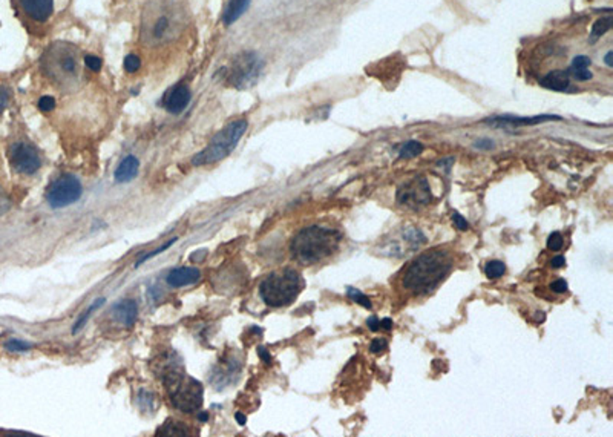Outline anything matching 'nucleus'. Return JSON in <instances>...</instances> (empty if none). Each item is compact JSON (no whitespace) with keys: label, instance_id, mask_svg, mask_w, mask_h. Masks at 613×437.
<instances>
[{"label":"nucleus","instance_id":"f257e3e1","mask_svg":"<svg viewBox=\"0 0 613 437\" xmlns=\"http://www.w3.org/2000/svg\"><path fill=\"white\" fill-rule=\"evenodd\" d=\"M188 25V13L179 0H151L141 16V42L158 48L175 42Z\"/></svg>","mask_w":613,"mask_h":437},{"label":"nucleus","instance_id":"f03ea898","mask_svg":"<svg viewBox=\"0 0 613 437\" xmlns=\"http://www.w3.org/2000/svg\"><path fill=\"white\" fill-rule=\"evenodd\" d=\"M452 266L454 260L451 253L442 248H432L418 255L402 276L403 289L413 295H428L446 280Z\"/></svg>","mask_w":613,"mask_h":437},{"label":"nucleus","instance_id":"7ed1b4c3","mask_svg":"<svg viewBox=\"0 0 613 437\" xmlns=\"http://www.w3.org/2000/svg\"><path fill=\"white\" fill-rule=\"evenodd\" d=\"M342 233L324 225H309L299 230L290 243V253L297 264L313 266L330 258L339 248Z\"/></svg>","mask_w":613,"mask_h":437},{"label":"nucleus","instance_id":"20e7f679","mask_svg":"<svg viewBox=\"0 0 613 437\" xmlns=\"http://www.w3.org/2000/svg\"><path fill=\"white\" fill-rule=\"evenodd\" d=\"M42 71L57 86H76L81 75L79 49L66 42L52 43L42 57Z\"/></svg>","mask_w":613,"mask_h":437},{"label":"nucleus","instance_id":"39448f33","mask_svg":"<svg viewBox=\"0 0 613 437\" xmlns=\"http://www.w3.org/2000/svg\"><path fill=\"white\" fill-rule=\"evenodd\" d=\"M304 289V280L295 269H281L272 272L259 285V295L265 305L279 308L290 305Z\"/></svg>","mask_w":613,"mask_h":437},{"label":"nucleus","instance_id":"423d86ee","mask_svg":"<svg viewBox=\"0 0 613 437\" xmlns=\"http://www.w3.org/2000/svg\"><path fill=\"white\" fill-rule=\"evenodd\" d=\"M247 120L238 118L230 122L226 127L215 135V137L209 143L207 148H204L201 152H198L192 158L193 166H206L212 163H218L224 158L229 157L234 149L238 146L239 140L243 138V135L247 131Z\"/></svg>","mask_w":613,"mask_h":437},{"label":"nucleus","instance_id":"0eeeda50","mask_svg":"<svg viewBox=\"0 0 613 437\" xmlns=\"http://www.w3.org/2000/svg\"><path fill=\"white\" fill-rule=\"evenodd\" d=\"M166 387L170 391V401L183 413H193L201 408L204 401L203 386L181 372H170L166 376Z\"/></svg>","mask_w":613,"mask_h":437},{"label":"nucleus","instance_id":"6e6552de","mask_svg":"<svg viewBox=\"0 0 613 437\" xmlns=\"http://www.w3.org/2000/svg\"><path fill=\"white\" fill-rule=\"evenodd\" d=\"M264 62L256 52H241L234 60H231L230 66L227 67L226 79L230 86H235L238 89L250 88L258 81L261 72H263Z\"/></svg>","mask_w":613,"mask_h":437},{"label":"nucleus","instance_id":"1a4fd4ad","mask_svg":"<svg viewBox=\"0 0 613 437\" xmlns=\"http://www.w3.org/2000/svg\"><path fill=\"white\" fill-rule=\"evenodd\" d=\"M83 193L80 180L71 173H63L54 180L47 191V201L52 209H63L77 202Z\"/></svg>","mask_w":613,"mask_h":437},{"label":"nucleus","instance_id":"9d476101","mask_svg":"<svg viewBox=\"0 0 613 437\" xmlns=\"http://www.w3.org/2000/svg\"><path fill=\"white\" fill-rule=\"evenodd\" d=\"M10 161L13 169L24 175H33L42 166L37 149L26 141H17L10 148Z\"/></svg>","mask_w":613,"mask_h":437},{"label":"nucleus","instance_id":"9b49d317","mask_svg":"<svg viewBox=\"0 0 613 437\" xmlns=\"http://www.w3.org/2000/svg\"><path fill=\"white\" fill-rule=\"evenodd\" d=\"M431 200H432V193L430 189V184L422 177L414 178L413 182L409 183H403L398 191V201L400 205L413 209L418 206H426Z\"/></svg>","mask_w":613,"mask_h":437},{"label":"nucleus","instance_id":"f8f14e48","mask_svg":"<svg viewBox=\"0 0 613 437\" xmlns=\"http://www.w3.org/2000/svg\"><path fill=\"white\" fill-rule=\"evenodd\" d=\"M25 16L35 24H47L54 13V0H16Z\"/></svg>","mask_w":613,"mask_h":437},{"label":"nucleus","instance_id":"ddd939ff","mask_svg":"<svg viewBox=\"0 0 613 437\" xmlns=\"http://www.w3.org/2000/svg\"><path fill=\"white\" fill-rule=\"evenodd\" d=\"M192 100V91L188 85H175L174 88H170L169 91L164 95V109H166L169 114L178 116L189 106V103Z\"/></svg>","mask_w":613,"mask_h":437},{"label":"nucleus","instance_id":"4468645a","mask_svg":"<svg viewBox=\"0 0 613 437\" xmlns=\"http://www.w3.org/2000/svg\"><path fill=\"white\" fill-rule=\"evenodd\" d=\"M550 120H559L557 116H537V117H496L489 120V125L496 127H518V126H534L540 125L544 122H550Z\"/></svg>","mask_w":613,"mask_h":437},{"label":"nucleus","instance_id":"2eb2a0df","mask_svg":"<svg viewBox=\"0 0 613 437\" xmlns=\"http://www.w3.org/2000/svg\"><path fill=\"white\" fill-rule=\"evenodd\" d=\"M112 316L124 327H132L138 318V305L133 299H123L112 308Z\"/></svg>","mask_w":613,"mask_h":437},{"label":"nucleus","instance_id":"dca6fc26","mask_svg":"<svg viewBox=\"0 0 613 437\" xmlns=\"http://www.w3.org/2000/svg\"><path fill=\"white\" fill-rule=\"evenodd\" d=\"M201 272L195 267H179L170 270L166 281L170 287H184V285H190L199 281Z\"/></svg>","mask_w":613,"mask_h":437},{"label":"nucleus","instance_id":"f3484780","mask_svg":"<svg viewBox=\"0 0 613 437\" xmlns=\"http://www.w3.org/2000/svg\"><path fill=\"white\" fill-rule=\"evenodd\" d=\"M540 85L546 89H550V91L563 93L571 86V75L567 71L562 70L549 71L543 79H540Z\"/></svg>","mask_w":613,"mask_h":437},{"label":"nucleus","instance_id":"a211bd4d","mask_svg":"<svg viewBox=\"0 0 613 437\" xmlns=\"http://www.w3.org/2000/svg\"><path fill=\"white\" fill-rule=\"evenodd\" d=\"M138 169H140V161L137 157L133 155L124 157L115 170V182L120 184L132 182V180L138 175Z\"/></svg>","mask_w":613,"mask_h":437},{"label":"nucleus","instance_id":"6ab92c4d","mask_svg":"<svg viewBox=\"0 0 613 437\" xmlns=\"http://www.w3.org/2000/svg\"><path fill=\"white\" fill-rule=\"evenodd\" d=\"M250 5V0H229L226 5V10L222 13V20L227 26L235 24V22L247 11Z\"/></svg>","mask_w":613,"mask_h":437},{"label":"nucleus","instance_id":"aec40b11","mask_svg":"<svg viewBox=\"0 0 613 437\" xmlns=\"http://www.w3.org/2000/svg\"><path fill=\"white\" fill-rule=\"evenodd\" d=\"M422 152H423L422 143H418L416 140H409L399 149V158H402V160H409V158H414L417 155H420Z\"/></svg>","mask_w":613,"mask_h":437},{"label":"nucleus","instance_id":"412c9836","mask_svg":"<svg viewBox=\"0 0 613 437\" xmlns=\"http://www.w3.org/2000/svg\"><path fill=\"white\" fill-rule=\"evenodd\" d=\"M612 28V17H601L598 19L592 25V31H590V42H596L600 37H603L605 33H609Z\"/></svg>","mask_w":613,"mask_h":437},{"label":"nucleus","instance_id":"4be33fe9","mask_svg":"<svg viewBox=\"0 0 613 437\" xmlns=\"http://www.w3.org/2000/svg\"><path fill=\"white\" fill-rule=\"evenodd\" d=\"M104 303H106V299H104V298H99V299H97V301H95V303H94V304H91V305H89V308H88V310H86V312H85L83 315H81V316H80V318L77 319V322H76V324H74V327H72V333H77V331H79L80 328H83V327H85V324L88 322V319H89V318H91V315H92V313H94V312L97 310V308H100V307H101V305H103Z\"/></svg>","mask_w":613,"mask_h":437},{"label":"nucleus","instance_id":"5701e85b","mask_svg":"<svg viewBox=\"0 0 613 437\" xmlns=\"http://www.w3.org/2000/svg\"><path fill=\"white\" fill-rule=\"evenodd\" d=\"M484 273L488 276V280H498L506 273V266L502 261H489L484 266Z\"/></svg>","mask_w":613,"mask_h":437},{"label":"nucleus","instance_id":"b1692460","mask_svg":"<svg viewBox=\"0 0 613 437\" xmlns=\"http://www.w3.org/2000/svg\"><path fill=\"white\" fill-rule=\"evenodd\" d=\"M590 63H592V60H590L587 56H577V57H573L569 71H567V72H569V75H573V74H577L580 71L589 70Z\"/></svg>","mask_w":613,"mask_h":437},{"label":"nucleus","instance_id":"393cba45","mask_svg":"<svg viewBox=\"0 0 613 437\" xmlns=\"http://www.w3.org/2000/svg\"><path fill=\"white\" fill-rule=\"evenodd\" d=\"M347 296H348L351 301H354V303L361 304V305L365 307V308H371V307H373V305H371V301L368 299V296L363 295V293H362L361 290H357V289H354V287H348V289H347Z\"/></svg>","mask_w":613,"mask_h":437},{"label":"nucleus","instance_id":"a878e982","mask_svg":"<svg viewBox=\"0 0 613 437\" xmlns=\"http://www.w3.org/2000/svg\"><path fill=\"white\" fill-rule=\"evenodd\" d=\"M174 243H177V238H172L170 241H167L166 244H163L161 247H158V248H155V251H152L151 253H147V255H145L143 258H140L137 262H136V267H140L141 264H143V262H146V261H149L151 258H154V256H156V255H160V253H163L164 251H167V248L174 244Z\"/></svg>","mask_w":613,"mask_h":437},{"label":"nucleus","instance_id":"bb28decb","mask_svg":"<svg viewBox=\"0 0 613 437\" xmlns=\"http://www.w3.org/2000/svg\"><path fill=\"white\" fill-rule=\"evenodd\" d=\"M5 347H6V350L11 351V353H20V351L31 350L33 345L25 342V341H19V339H11V341L5 344Z\"/></svg>","mask_w":613,"mask_h":437},{"label":"nucleus","instance_id":"cd10ccee","mask_svg":"<svg viewBox=\"0 0 613 437\" xmlns=\"http://www.w3.org/2000/svg\"><path fill=\"white\" fill-rule=\"evenodd\" d=\"M563 244H564V239H563V235H562V233H559V232L550 233L549 238H548V247L550 248V251L558 252L559 248L563 247Z\"/></svg>","mask_w":613,"mask_h":437},{"label":"nucleus","instance_id":"c85d7f7f","mask_svg":"<svg viewBox=\"0 0 613 437\" xmlns=\"http://www.w3.org/2000/svg\"><path fill=\"white\" fill-rule=\"evenodd\" d=\"M140 67H141V60L138 56L131 54L124 58V70L128 72H131V74L137 72Z\"/></svg>","mask_w":613,"mask_h":437},{"label":"nucleus","instance_id":"c756f323","mask_svg":"<svg viewBox=\"0 0 613 437\" xmlns=\"http://www.w3.org/2000/svg\"><path fill=\"white\" fill-rule=\"evenodd\" d=\"M39 109L43 111V112H51V111H54V109H56V100H54V97H51V95H44V97H42V99L39 100Z\"/></svg>","mask_w":613,"mask_h":437},{"label":"nucleus","instance_id":"7c9ffc66","mask_svg":"<svg viewBox=\"0 0 613 437\" xmlns=\"http://www.w3.org/2000/svg\"><path fill=\"white\" fill-rule=\"evenodd\" d=\"M386 347H388L386 339H384V337H377V339H375V341L371 342V345H370V351H371V353H376V355H380V353H384V351L386 350Z\"/></svg>","mask_w":613,"mask_h":437},{"label":"nucleus","instance_id":"2f4dec72","mask_svg":"<svg viewBox=\"0 0 613 437\" xmlns=\"http://www.w3.org/2000/svg\"><path fill=\"white\" fill-rule=\"evenodd\" d=\"M11 91L6 86H0V112H3L10 104Z\"/></svg>","mask_w":613,"mask_h":437},{"label":"nucleus","instance_id":"473e14b6","mask_svg":"<svg viewBox=\"0 0 613 437\" xmlns=\"http://www.w3.org/2000/svg\"><path fill=\"white\" fill-rule=\"evenodd\" d=\"M85 65L89 67V70L91 71H95V72H99L100 70H101V58H99V57H95V56H86L85 57Z\"/></svg>","mask_w":613,"mask_h":437},{"label":"nucleus","instance_id":"72a5a7b5","mask_svg":"<svg viewBox=\"0 0 613 437\" xmlns=\"http://www.w3.org/2000/svg\"><path fill=\"white\" fill-rule=\"evenodd\" d=\"M452 223H454V225L459 230H468L469 229V224L466 221V218L461 216L459 212H454L452 214Z\"/></svg>","mask_w":613,"mask_h":437},{"label":"nucleus","instance_id":"f704fd0d","mask_svg":"<svg viewBox=\"0 0 613 437\" xmlns=\"http://www.w3.org/2000/svg\"><path fill=\"white\" fill-rule=\"evenodd\" d=\"M552 292L555 293H566L567 292V283L566 280H557L550 284Z\"/></svg>","mask_w":613,"mask_h":437},{"label":"nucleus","instance_id":"c9c22d12","mask_svg":"<svg viewBox=\"0 0 613 437\" xmlns=\"http://www.w3.org/2000/svg\"><path fill=\"white\" fill-rule=\"evenodd\" d=\"M492 146H494V141H492L491 138H480L474 143V148H477V149L486 150V149H492Z\"/></svg>","mask_w":613,"mask_h":437},{"label":"nucleus","instance_id":"e433bc0d","mask_svg":"<svg viewBox=\"0 0 613 437\" xmlns=\"http://www.w3.org/2000/svg\"><path fill=\"white\" fill-rule=\"evenodd\" d=\"M366 326H368L371 331H377L380 328V319H377L376 316H371V318H368V321H366Z\"/></svg>","mask_w":613,"mask_h":437},{"label":"nucleus","instance_id":"4c0bfd02","mask_svg":"<svg viewBox=\"0 0 613 437\" xmlns=\"http://www.w3.org/2000/svg\"><path fill=\"white\" fill-rule=\"evenodd\" d=\"M8 209H10V201H8V198H6L5 195L0 193V215H3Z\"/></svg>","mask_w":613,"mask_h":437},{"label":"nucleus","instance_id":"58836bf2","mask_svg":"<svg viewBox=\"0 0 613 437\" xmlns=\"http://www.w3.org/2000/svg\"><path fill=\"white\" fill-rule=\"evenodd\" d=\"M552 267H555V269H559V267H564V264H566V258L564 256H562V255H558V256H555V258H552Z\"/></svg>","mask_w":613,"mask_h":437},{"label":"nucleus","instance_id":"ea45409f","mask_svg":"<svg viewBox=\"0 0 613 437\" xmlns=\"http://www.w3.org/2000/svg\"><path fill=\"white\" fill-rule=\"evenodd\" d=\"M258 353L261 355V359L264 360V363H267V364H270V355H268V351L264 349V347H259L258 349Z\"/></svg>","mask_w":613,"mask_h":437},{"label":"nucleus","instance_id":"a19ab883","mask_svg":"<svg viewBox=\"0 0 613 437\" xmlns=\"http://www.w3.org/2000/svg\"><path fill=\"white\" fill-rule=\"evenodd\" d=\"M380 327L385 328V330H391V327H393V319H390V318L382 319V321H380Z\"/></svg>","mask_w":613,"mask_h":437},{"label":"nucleus","instance_id":"79ce46f5","mask_svg":"<svg viewBox=\"0 0 613 437\" xmlns=\"http://www.w3.org/2000/svg\"><path fill=\"white\" fill-rule=\"evenodd\" d=\"M236 422L239 425H245V422H247V419H245V416L243 413H236Z\"/></svg>","mask_w":613,"mask_h":437},{"label":"nucleus","instance_id":"37998d69","mask_svg":"<svg viewBox=\"0 0 613 437\" xmlns=\"http://www.w3.org/2000/svg\"><path fill=\"white\" fill-rule=\"evenodd\" d=\"M612 56H613V54H612V51H609L607 54H605V57H604V62H605V65H607L609 67L613 66V63H612Z\"/></svg>","mask_w":613,"mask_h":437}]
</instances>
